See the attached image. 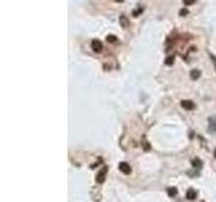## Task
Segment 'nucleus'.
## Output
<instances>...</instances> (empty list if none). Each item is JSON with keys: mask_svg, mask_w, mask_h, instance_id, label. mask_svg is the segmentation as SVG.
I'll use <instances>...</instances> for the list:
<instances>
[{"mask_svg": "<svg viewBox=\"0 0 216 202\" xmlns=\"http://www.w3.org/2000/svg\"><path fill=\"white\" fill-rule=\"evenodd\" d=\"M105 174H107V167H103L101 171H100L99 174H97V177H96V182L97 183H103V182H104Z\"/></svg>", "mask_w": 216, "mask_h": 202, "instance_id": "7ed1b4c3", "label": "nucleus"}, {"mask_svg": "<svg viewBox=\"0 0 216 202\" xmlns=\"http://www.w3.org/2000/svg\"><path fill=\"white\" fill-rule=\"evenodd\" d=\"M215 158H216V150H215Z\"/></svg>", "mask_w": 216, "mask_h": 202, "instance_id": "f3484780", "label": "nucleus"}, {"mask_svg": "<svg viewBox=\"0 0 216 202\" xmlns=\"http://www.w3.org/2000/svg\"><path fill=\"white\" fill-rule=\"evenodd\" d=\"M120 22H122V26H123L124 28H126V27L128 26V23H127V19H126V16H124V15H122V16H120Z\"/></svg>", "mask_w": 216, "mask_h": 202, "instance_id": "9d476101", "label": "nucleus"}, {"mask_svg": "<svg viewBox=\"0 0 216 202\" xmlns=\"http://www.w3.org/2000/svg\"><path fill=\"white\" fill-rule=\"evenodd\" d=\"M107 40H108V42H112V43L118 42V39H116L115 35H108V37H107Z\"/></svg>", "mask_w": 216, "mask_h": 202, "instance_id": "9b49d317", "label": "nucleus"}, {"mask_svg": "<svg viewBox=\"0 0 216 202\" xmlns=\"http://www.w3.org/2000/svg\"><path fill=\"white\" fill-rule=\"evenodd\" d=\"M167 194H169L170 197H174L176 194H177V189L176 187H169L167 189Z\"/></svg>", "mask_w": 216, "mask_h": 202, "instance_id": "1a4fd4ad", "label": "nucleus"}, {"mask_svg": "<svg viewBox=\"0 0 216 202\" xmlns=\"http://www.w3.org/2000/svg\"><path fill=\"white\" fill-rule=\"evenodd\" d=\"M173 62H174V57H167L166 61H165V63H166V65H172Z\"/></svg>", "mask_w": 216, "mask_h": 202, "instance_id": "f8f14e48", "label": "nucleus"}, {"mask_svg": "<svg viewBox=\"0 0 216 202\" xmlns=\"http://www.w3.org/2000/svg\"><path fill=\"white\" fill-rule=\"evenodd\" d=\"M119 170H120L123 174H126V175L131 172V167H130V164L126 163V162H120V163H119Z\"/></svg>", "mask_w": 216, "mask_h": 202, "instance_id": "f03ea898", "label": "nucleus"}, {"mask_svg": "<svg viewBox=\"0 0 216 202\" xmlns=\"http://www.w3.org/2000/svg\"><path fill=\"white\" fill-rule=\"evenodd\" d=\"M193 3H194L193 0H185V1H184V4H186V5H188V4H193Z\"/></svg>", "mask_w": 216, "mask_h": 202, "instance_id": "ddd939ff", "label": "nucleus"}, {"mask_svg": "<svg viewBox=\"0 0 216 202\" xmlns=\"http://www.w3.org/2000/svg\"><path fill=\"white\" fill-rule=\"evenodd\" d=\"M200 75H201V73H200V70L194 69L190 72V78L192 80H197V78H200Z\"/></svg>", "mask_w": 216, "mask_h": 202, "instance_id": "0eeeda50", "label": "nucleus"}, {"mask_svg": "<svg viewBox=\"0 0 216 202\" xmlns=\"http://www.w3.org/2000/svg\"><path fill=\"white\" fill-rule=\"evenodd\" d=\"M139 12H142V8H138V10H136V11H135V12H134V15L136 16V15H138V13H139Z\"/></svg>", "mask_w": 216, "mask_h": 202, "instance_id": "2eb2a0df", "label": "nucleus"}, {"mask_svg": "<svg viewBox=\"0 0 216 202\" xmlns=\"http://www.w3.org/2000/svg\"><path fill=\"white\" fill-rule=\"evenodd\" d=\"M208 128L211 132H216V116H212L208 120Z\"/></svg>", "mask_w": 216, "mask_h": 202, "instance_id": "20e7f679", "label": "nucleus"}, {"mask_svg": "<svg viewBox=\"0 0 216 202\" xmlns=\"http://www.w3.org/2000/svg\"><path fill=\"white\" fill-rule=\"evenodd\" d=\"M91 46H92V50L96 51V53H100V51L103 50V43L100 42L99 39H93V40H92Z\"/></svg>", "mask_w": 216, "mask_h": 202, "instance_id": "f257e3e1", "label": "nucleus"}, {"mask_svg": "<svg viewBox=\"0 0 216 202\" xmlns=\"http://www.w3.org/2000/svg\"><path fill=\"white\" fill-rule=\"evenodd\" d=\"M181 107L186 110H192L194 108V104L192 101H189V100H182V101H181Z\"/></svg>", "mask_w": 216, "mask_h": 202, "instance_id": "39448f33", "label": "nucleus"}, {"mask_svg": "<svg viewBox=\"0 0 216 202\" xmlns=\"http://www.w3.org/2000/svg\"><path fill=\"white\" fill-rule=\"evenodd\" d=\"M186 13H188V11L186 10H181L180 11V15H186Z\"/></svg>", "mask_w": 216, "mask_h": 202, "instance_id": "4468645a", "label": "nucleus"}, {"mask_svg": "<svg viewBox=\"0 0 216 202\" xmlns=\"http://www.w3.org/2000/svg\"><path fill=\"white\" fill-rule=\"evenodd\" d=\"M211 58H212V61H213V63H215V67H216V58L213 55H211Z\"/></svg>", "mask_w": 216, "mask_h": 202, "instance_id": "dca6fc26", "label": "nucleus"}, {"mask_svg": "<svg viewBox=\"0 0 216 202\" xmlns=\"http://www.w3.org/2000/svg\"><path fill=\"white\" fill-rule=\"evenodd\" d=\"M197 197V193L194 189H189L188 191H186V199H189V201H193V199H196Z\"/></svg>", "mask_w": 216, "mask_h": 202, "instance_id": "423d86ee", "label": "nucleus"}, {"mask_svg": "<svg viewBox=\"0 0 216 202\" xmlns=\"http://www.w3.org/2000/svg\"><path fill=\"white\" fill-rule=\"evenodd\" d=\"M192 164H193V167H194V168H199V170L202 167V162L200 160V159H197V158L192 160Z\"/></svg>", "mask_w": 216, "mask_h": 202, "instance_id": "6e6552de", "label": "nucleus"}]
</instances>
